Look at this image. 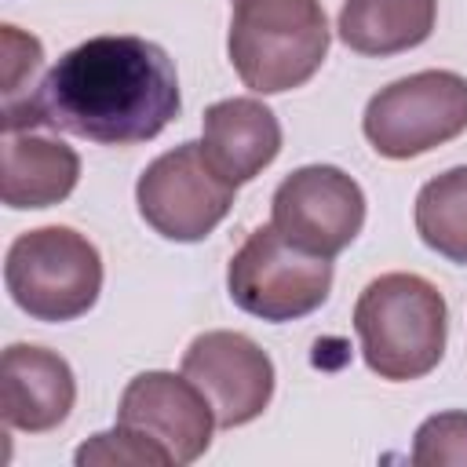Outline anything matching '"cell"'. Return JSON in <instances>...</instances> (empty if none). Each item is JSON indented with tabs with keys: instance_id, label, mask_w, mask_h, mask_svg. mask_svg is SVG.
Instances as JSON below:
<instances>
[{
	"instance_id": "cell-18",
	"label": "cell",
	"mask_w": 467,
	"mask_h": 467,
	"mask_svg": "<svg viewBox=\"0 0 467 467\" xmlns=\"http://www.w3.org/2000/svg\"><path fill=\"white\" fill-rule=\"evenodd\" d=\"M0 66H4V102H15L29 91L33 73L44 62V44L33 33H22L18 26H0Z\"/></svg>"
},
{
	"instance_id": "cell-15",
	"label": "cell",
	"mask_w": 467,
	"mask_h": 467,
	"mask_svg": "<svg viewBox=\"0 0 467 467\" xmlns=\"http://www.w3.org/2000/svg\"><path fill=\"white\" fill-rule=\"evenodd\" d=\"M412 223L431 252L467 266V164L449 168L420 186Z\"/></svg>"
},
{
	"instance_id": "cell-3",
	"label": "cell",
	"mask_w": 467,
	"mask_h": 467,
	"mask_svg": "<svg viewBox=\"0 0 467 467\" xmlns=\"http://www.w3.org/2000/svg\"><path fill=\"white\" fill-rule=\"evenodd\" d=\"M328 40L321 0H234L226 55L244 88L281 95L321 69Z\"/></svg>"
},
{
	"instance_id": "cell-4",
	"label": "cell",
	"mask_w": 467,
	"mask_h": 467,
	"mask_svg": "<svg viewBox=\"0 0 467 467\" xmlns=\"http://www.w3.org/2000/svg\"><path fill=\"white\" fill-rule=\"evenodd\" d=\"M4 288L33 321H77L99 303L102 255L73 226H36L11 241L4 255Z\"/></svg>"
},
{
	"instance_id": "cell-6",
	"label": "cell",
	"mask_w": 467,
	"mask_h": 467,
	"mask_svg": "<svg viewBox=\"0 0 467 467\" xmlns=\"http://www.w3.org/2000/svg\"><path fill=\"white\" fill-rule=\"evenodd\" d=\"M234 306L259 321H299L332 292V259L296 248L277 226H255L226 266Z\"/></svg>"
},
{
	"instance_id": "cell-7",
	"label": "cell",
	"mask_w": 467,
	"mask_h": 467,
	"mask_svg": "<svg viewBox=\"0 0 467 467\" xmlns=\"http://www.w3.org/2000/svg\"><path fill=\"white\" fill-rule=\"evenodd\" d=\"M234 182H226L204 157L201 142H179L161 153L135 182L142 223L164 241H204L234 208Z\"/></svg>"
},
{
	"instance_id": "cell-12",
	"label": "cell",
	"mask_w": 467,
	"mask_h": 467,
	"mask_svg": "<svg viewBox=\"0 0 467 467\" xmlns=\"http://www.w3.org/2000/svg\"><path fill=\"white\" fill-rule=\"evenodd\" d=\"M201 150L226 182H252L281 153V120L252 95L212 102L201 117Z\"/></svg>"
},
{
	"instance_id": "cell-11",
	"label": "cell",
	"mask_w": 467,
	"mask_h": 467,
	"mask_svg": "<svg viewBox=\"0 0 467 467\" xmlns=\"http://www.w3.org/2000/svg\"><path fill=\"white\" fill-rule=\"evenodd\" d=\"M77 379L62 354L11 343L0 358V412L11 431L47 434L73 412Z\"/></svg>"
},
{
	"instance_id": "cell-16",
	"label": "cell",
	"mask_w": 467,
	"mask_h": 467,
	"mask_svg": "<svg viewBox=\"0 0 467 467\" xmlns=\"http://www.w3.org/2000/svg\"><path fill=\"white\" fill-rule=\"evenodd\" d=\"M77 467H171V456L164 445H157L153 438L117 423L113 431L91 434L77 452H73Z\"/></svg>"
},
{
	"instance_id": "cell-8",
	"label": "cell",
	"mask_w": 467,
	"mask_h": 467,
	"mask_svg": "<svg viewBox=\"0 0 467 467\" xmlns=\"http://www.w3.org/2000/svg\"><path fill=\"white\" fill-rule=\"evenodd\" d=\"M270 223L296 248L336 259L365 226V193L343 168L306 164L274 190Z\"/></svg>"
},
{
	"instance_id": "cell-13",
	"label": "cell",
	"mask_w": 467,
	"mask_h": 467,
	"mask_svg": "<svg viewBox=\"0 0 467 467\" xmlns=\"http://www.w3.org/2000/svg\"><path fill=\"white\" fill-rule=\"evenodd\" d=\"M77 179H80V157L73 146L33 131L4 135L0 197L11 212L51 208L77 190Z\"/></svg>"
},
{
	"instance_id": "cell-2",
	"label": "cell",
	"mask_w": 467,
	"mask_h": 467,
	"mask_svg": "<svg viewBox=\"0 0 467 467\" xmlns=\"http://www.w3.org/2000/svg\"><path fill=\"white\" fill-rule=\"evenodd\" d=\"M354 332L365 365L379 379H423L445 354V296L420 274H379L354 303Z\"/></svg>"
},
{
	"instance_id": "cell-5",
	"label": "cell",
	"mask_w": 467,
	"mask_h": 467,
	"mask_svg": "<svg viewBox=\"0 0 467 467\" xmlns=\"http://www.w3.org/2000/svg\"><path fill=\"white\" fill-rule=\"evenodd\" d=\"M361 131L387 161H409L452 142L467 131V77L420 69L379 88L361 113Z\"/></svg>"
},
{
	"instance_id": "cell-10",
	"label": "cell",
	"mask_w": 467,
	"mask_h": 467,
	"mask_svg": "<svg viewBox=\"0 0 467 467\" xmlns=\"http://www.w3.org/2000/svg\"><path fill=\"white\" fill-rule=\"evenodd\" d=\"M117 423L164 445L175 467L201 460L219 427L208 398L182 372L175 376L164 368H150L128 379L117 405Z\"/></svg>"
},
{
	"instance_id": "cell-14",
	"label": "cell",
	"mask_w": 467,
	"mask_h": 467,
	"mask_svg": "<svg viewBox=\"0 0 467 467\" xmlns=\"http://www.w3.org/2000/svg\"><path fill=\"white\" fill-rule=\"evenodd\" d=\"M438 22V0H343L336 33L368 58H390L420 47Z\"/></svg>"
},
{
	"instance_id": "cell-1",
	"label": "cell",
	"mask_w": 467,
	"mask_h": 467,
	"mask_svg": "<svg viewBox=\"0 0 467 467\" xmlns=\"http://www.w3.org/2000/svg\"><path fill=\"white\" fill-rule=\"evenodd\" d=\"M179 73L168 51L146 36H91L69 47L44 80L4 102L7 131H66L99 146L157 139L179 117Z\"/></svg>"
},
{
	"instance_id": "cell-17",
	"label": "cell",
	"mask_w": 467,
	"mask_h": 467,
	"mask_svg": "<svg viewBox=\"0 0 467 467\" xmlns=\"http://www.w3.org/2000/svg\"><path fill=\"white\" fill-rule=\"evenodd\" d=\"M416 467H467V412H434L412 438Z\"/></svg>"
},
{
	"instance_id": "cell-9",
	"label": "cell",
	"mask_w": 467,
	"mask_h": 467,
	"mask_svg": "<svg viewBox=\"0 0 467 467\" xmlns=\"http://www.w3.org/2000/svg\"><path fill=\"white\" fill-rule=\"evenodd\" d=\"M182 376L208 398L223 431L263 416L274 398V361L244 332H201L182 354Z\"/></svg>"
}]
</instances>
